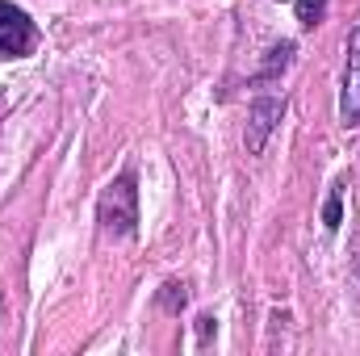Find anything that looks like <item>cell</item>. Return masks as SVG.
<instances>
[{
    "instance_id": "cell-1",
    "label": "cell",
    "mask_w": 360,
    "mask_h": 356,
    "mask_svg": "<svg viewBox=\"0 0 360 356\" xmlns=\"http://www.w3.org/2000/svg\"><path fill=\"white\" fill-rule=\"evenodd\" d=\"M96 218H101V227H105L109 235H117V239H130V235L139 231V189H134V172H122V177L101 193Z\"/></svg>"
},
{
    "instance_id": "cell-2",
    "label": "cell",
    "mask_w": 360,
    "mask_h": 356,
    "mask_svg": "<svg viewBox=\"0 0 360 356\" xmlns=\"http://www.w3.org/2000/svg\"><path fill=\"white\" fill-rule=\"evenodd\" d=\"M34 42H38L34 21H30L21 8H13V4H4V0H0V59L30 55V51H34Z\"/></svg>"
},
{
    "instance_id": "cell-3",
    "label": "cell",
    "mask_w": 360,
    "mask_h": 356,
    "mask_svg": "<svg viewBox=\"0 0 360 356\" xmlns=\"http://www.w3.org/2000/svg\"><path fill=\"white\" fill-rule=\"evenodd\" d=\"M340 117L348 130L360 126V21L348 34V72H344V92H340Z\"/></svg>"
},
{
    "instance_id": "cell-4",
    "label": "cell",
    "mask_w": 360,
    "mask_h": 356,
    "mask_svg": "<svg viewBox=\"0 0 360 356\" xmlns=\"http://www.w3.org/2000/svg\"><path fill=\"white\" fill-rule=\"evenodd\" d=\"M281 113H285V96H256L252 101V122H248V151L252 155H260L264 151V143H269V134L276 130V122H281Z\"/></svg>"
},
{
    "instance_id": "cell-5",
    "label": "cell",
    "mask_w": 360,
    "mask_h": 356,
    "mask_svg": "<svg viewBox=\"0 0 360 356\" xmlns=\"http://www.w3.org/2000/svg\"><path fill=\"white\" fill-rule=\"evenodd\" d=\"M289 63H293V42H281V46H272L269 59H264V72H260V84H264V80H276V76H281Z\"/></svg>"
},
{
    "instance_id": "cell-6",
    "label": "cell",
    "mask_w": 360,
    "mask_h": 356,
    "mask_svg": "<svg viewBox=\"0 0 360 356\" xmlns=\"http://www.w3.org/2000/svg\"><path fill=\"white\" fill-rule=\"evenodd\" d=\"M323 17H327V0H297V21L306 30H314Z\"/></svg>"
},
{
    "instance_id": "cell-7",
    "label": "cell",
    "mask_w": 360,
    "mask_h": 356,
    "mask_svg": "<svg viewBox=\"0 0 360 356\" xmlns=\"http://www.w3.org/2000/svg\"><path fill=\"white\" fill-rule=\"evenodd\" d=\"M340 218H344V189L335 184V189H331V197H327V205H323V222H327V231H335V227H340Z\"/></svg>"
},
{
    "instance_id": "cell-8",
    "label": "cell",
    "mask_w": 360,
    "mask_h": 356,
    "mask_svg": "<svg viewBox=\"0 0 360 356\" xmlns=\"http://www.w3.org/2000/svg\"><path fill=\"white\" fill-rule=\"evenodd\" d=\"M164 289H168V293H164L160 302H164L168 310H184V302H188V298H184V285H164Z\"/></svg>"
}]
</instances>
